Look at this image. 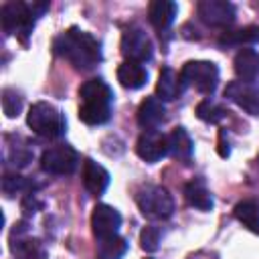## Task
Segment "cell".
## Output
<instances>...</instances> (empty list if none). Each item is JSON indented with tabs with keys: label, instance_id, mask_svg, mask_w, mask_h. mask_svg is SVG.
<instances>
[{
	"label": "cell",
	"instance_id": "obj_1",
	"mask_svg": "<svg viewBox=\"0 0 259 259\" xmlns=\"http://www.w3.org/2000/svg\"><path fill=\"white\" fill-rule=\"evenodd\" d=\"M53 51L67 59L75 69H93L97 63H101V45L99 40L77 28V26H71L69 30L61 32L55 40H53Z\"/></svg>",
	"mask_w": 259,
	"mask_h": 259
},
{
	"label": "cell",
	"instance_id": "obj_2",
	"mask_svg": "<svg viewBox=\"0 0 259 259\" xmlns=\"http://www.w3.org/2000/svg\"><path fill=\"white\" fill-rule=\"evenodd\" d=\"M113 91L103 79H89L79 87V119L87 125H101L111 117Z\"/></svg>",
	"mask_w": 259,
	"mask_h": 259
},
{
	"label": "cell",
	"instance_id": "obj_3",
	"mask_svg": "<svg viewBox=\"0 0 259 259\" xmlns=\"http://www.w3.org/2000/svg\"><path fill=\"white\" fill-rule=\"evenodd\" d=\"M49 8L47 2H20V0H12L6 2L0 8V20H2V28L6 34H20L22 40L32 32L36 18Z\"/></svg>",
	"mask_w": 259,
	"mask_h": 259
},
{
	"label": "cell",
	"instance_id": "obj_4",
	"mask_svg": "<svg viewBox=\"0 0 259 259\" xmlns=\"http://www.w3.org/2000/svg\"><path fill=\"white\" fill-rule=\"evenodd\" d=\"M26 123L28 127L42 136V138H61L67 130V119L61 113V109H57L53 103L49 101H36L30 105L28 115H26Z\"/></svg>",
	"mask_w": 259,
	"mask_h": 259
},
{
	"label": "cell",
	"instance_id": "obj_5",
	"mask_svg": "<svg viewBox=\"0 0 259 259\" xmlns=\"http://www.w3.org/2000/svg\"><path fill=\"white\" fill-rule=\"evenodd\" d=\"M180 79L184 87H194L196 91L210 95L219 85V67L210 61H188L180 69Z\"/></svg>",
	"mask_w": 259,
	"mask_h": 259
},
{
	"label": "cell",
	"instance_id": "obj_6",
	"mask_svg": "<svg viewBox=\"0 0 259 259\" xmlns=\"http://www.w3.org/2000/svg\"><path fill=\"white\" fill-rule=\"evenodd\" d=\"M138 208L148 219H168L174 212V200L170 192L162 186H144L136 196Z\"/></svg>",
	"mask_w": 259,
	"mask_h": 259
},
{
	"label": "cell",
	"instance_id": "obj_7",
	"mask_svg": "<svg viewBox=\"0 0 259 259\" xmlns=\"http://www.w3.org/2000/svg\"><path fill=\"white\" fill-rule=\"evenodd\" d=\"M79 164V154L69 144H57L42 152L40 156V168L55 176L73 174Z\"/></svg>",
	"mask_w": 259,
	"mask_h": 259
},
{
	"label": "cell",
	"instance_id": "obj_8",
	"mask_svg": "<svg viewBox=\"0 0 259 259\" xmlns=\"http://www.w3.org/2000/svg\"><path fill=\"white\" fill-rule=\"evenodd\" d=\"M121 53H123L125 61L146 63L152 59L154 47H152L150 36L140 26H130L121 34Z\"/></svg>",
	"mask_w": 259,
	"mask_h": 259
},
{
	"label": "cell",
	"instance_id": "obj_9",
	"mask_svg": "<svg viewBox=\"0 0 259 259\" xmlns=\"http://www.w3.org/2000/svg\"><path fill=\"white\" fill-rule=\"evenodd\" d=\"M121 227V214L109 206V204H95L91 212V231L95 241H105L117 237V231Z\"/></svg>",
	"mask_w": 259,
	"mask_h": 259
},
{
	"label": "cell",
	"instance_id": "obj_10",
	"mask_svg": "<svg viewBox=\"0 0 259 259\" xmlns=\"http://www.w3.org/2000/svg\"><path fill=\"white\" fill-rule=\"evenodd\" d=\"M196 10H198L200 20L208 26H214V28L231 26L237 18L235 6L227 0H202V2H198Z\"/></svg>",
	"mask_w": 259,
	"mask_h": 259
},
{
	"label": "cell",
	"instance_id": "obj_11",
	"mask_svg": "<svg viewBox=\"0 0 259 259\" xmlns=\"http://www.w3.org/2000/svg\"><path fill=\"white\" fill-rule=\"evenodd\" d=\"M225 97L245 109L251 115H259V89L253 83L243 81H231L225 87Z\"/></svg>",
	"mask_w": 259,
	"mask_h": 259
},
{
	"label": "cell",
	"instance_id": "obj_12",
	"mask_svg": "<svg viewBox=\"0 0 259 259\" xmlns=\"http://www.w3.org/2000/svg\"><path fill=\"white\" fill-rule=\"evenodd\" d=\"M136 154L144 162H150V164L160 162L168 154V136H164L156 130L144 132L136 142Z\"/></svg>",
	"mask_w": 259,
	"mask_h": 259
},
{
	"label": "cell",
	"instance_id": "obj_13",
	"mask_svg": "<svg viewBox=\"0 0 259 259\" xmlns=\"http://www.w3.org/2000/svg\"><path fill=\"white\" fill-rule=\"evenodd\" d=\"M176 12H178L176 2H172V0H154L148 6V20L156 30L164 32L172 26V22L176 18Z\"/></svg>",
	"mask_w": 259,
	"mask_h": 259
},
{
	"label": "cell",
	"instance_id": "obj_14",
	"mask_svg": "<svg viewBox=\"0 0 259 259\" xmlns=\"http://www.w3.org/2000/svg\"><path fill=\"white\" fill-rule=\"evenodd\" d=\"M83 184H85V188H87L89 194L99 196L109 186V172L101 164H97L91 158H87L83 162Z\"/></svg>",
	"mask_w": 259,
	"mask_h": 259
},
{
	"label": "cell",
	"instance_id": "obj_15",
	"mask_svg": "<svg viewBox=\"0 0 259 259\" xmlns=\"http://www.w3.org/2000/svg\"><path fill=\"white\" fill-rule=\"evenodd\" d=\"M164 117H166V107L158 97H146L138 107V123L146 132L156 130L164 121Z\"/></svg>",
	"mask_w": 259,
	"mask_h": 259
},
{
	"label": "cell",
	"instance_id": "obj_16",
	"mask_svg": "<svg viewBox=\"0 0 259 259\" xmlns=\"http://www.w3.org/2000/svg\"><path fill=\"white\" fill-rule=\"evenodd\" d=\"M235 73L243 83H253L259 77V53L255 49H241L235 55Z\"/></svg>",
	"mask_w": 259,
	"mask_h": 259
},
{
	"label": "cell",
	"instance_id": "obj_17",
	"mask_svg": "<svg viewBox=\"0 0 259 259\" xmlns=\"http://www.w3.org/2000/svg\"><path fill=\"white\" fill-rule=\"evenodd\" d=\"M117 81L125 89H140L148 83V71L144 63L138 61H123L117 67Z\"/></svg>",
	"mask_w": 259,
	"mask_h": 259
},
{
	"label": "cell",
	"instance_id": "obj_18",
	"mask_svg": "<svg viewBox=\"0 0 259 259\" xmlns=\"http://www.w3.org/2000/svg\"><path fill=\"white\" fill-rule=\"evenodd\" d=\"M184 91V83L180 79V73H176L170 67H164L158 75V85H156V93L158 99L162 101H172L176 99L180 93Z\"/></svg>",
	"mask_w": 259,
	"mask_h": 259
},
{
	"label": "cell",
	"instance_id": "obj_19",
	"mask_svg": "<svg viewBox=\"0 0 259 259\" xmlns=\"http://www.w3.org/2000/svg\"><path fill=\"white\" fill-rule=\"evenodd\" d=\"M168 154L180 162H188L192 158V140L184 127H174L168 134Z\"/></svg>",
	"mask_w": 259,
	"mask_h": 259
},
{
	"label": "cell",
	"instance_id": "obj_20",
	"mask_svg": "<svg viewBox=\"0 0 259 259\" xmlns=\"http://www.w3.org/2000/svg\"><path fill=\"white\" fill-rule=\"evenodd\" d=\"M184 198L190 206L198 208V210H210L212 208V196L206 190V186L200 180H192L184 186Z\"/></svg>",
	"mask_w": 259,
	"mask_h": 259
},
{
	"label": "cell",
	"instance_id": "obj_21",
	"mask_svg": "<svg viewBox=\"0 0 259 259\" xmlns=\"http://www.w3.org/2000/svg\"><path fill=\"white\" fill-rule=\"evenodd\" d=\"M235 219L251 233L259 235V204L255 200H243L235 206Z\"/></svg>",
	"mask_w": 259,
	"mask_h": 259
},
{
	"label": "cell",
	"instance_id": "obj_22",
	"mask_svg": "<svg viewBox=\"0 0 259 259\" xmlns=\"http://www.w3.org/2000/svg\"><path fill=\"white\" fill-rule=\"evenodd\" d=\"M221 45H231V47H243V45H253L259 42V26H243L237 30H227L221 38Z\"/></svg>",
	"mask_w": 259,
	"mask_h": 259
},
{
	"label": "cell",
	"instance_id": "obj_23",
	"mask_svg": "<svg viewBox=\"0 0 259 259\" xmlns=\"http://www.w3.org/2000/svg\"><path fill=\"white\" fill-rule=\"evenodd\" d=\"M127 251V243L125 239H121L119 235L113 239H105L97 243V257L95 259H121Z\"/></svg>",
	"mask_w": 259,
	"mask_h": 259
},
{
	"label": "cell",
	"instance_id": "obj_24",
	"mask_svg": "<svg viewBox=\"0 0 259 259\" xmlns=\"http://www.w3.org/2000/svg\"><path fill=\"white\" fill-rule=\"evenodd\" d=\"M12 253L16 255V259H49L47 251L38 245V241H18L12 245Z\"/></svg>",
	"mask_w": 259,
	"mask_h": 259
},
{
	"label": "cell",
	"instance_id": "obj_25",
	"mask_svg": "<svg viewBox=\"0 0 259 259\" xmlns=\"http://www.w3.org/2000/svg\"><path fill=\"white\" fill-rule=\"evenodd\" d=\"M225 107L210 101V99H202L198 105H196V115L198 119H202L204 123H219L223 117H225Z\"/></svg>",
	"mask_w": 259,
	"mask_h": 259
},
{
	"label": "cell",
	"instance_id": "obj_26",
	"mask_svg": "<svg viewBox=\"0 0 259 259\" xmlns=\"http://www.w3.org/2000/svg\"><path fill=\"white\" fill-rule=\"evenodd\" d=\"M2 109L6 117H16L22 111V95L16 89H4L2 91Z\"/></svg>",
	"mask_w": 259,
	"mask_h": 259
},
{
	"label": "cell",
	"instance_id": "obj_27",
	"mask_svg": "<svg viewBox=\"0 0 259 259\" xmlns=\"http://www.w3.org/2000/svg\"><path fill=\"white\" fill-rule=\"evenodd\" d=\"M160 239H162V233H160V229L154 227V225L144 227L142 233H140V245H142V249L148 251V253H154V251L160 247Z\"/></svg>",
	"mask_w": 259,
	"mask_h": 259
},
{
	"label": "cell",
	"instance_id": "obj_28",
	"mask_svg": "<svg viewBox=\"0 0 259 259\" xmlns=\"http://www.w3.org/2000/svg\"><path fill=\"white\" fill-rule=\"evenodd\" d=\"M26 186H28L26 180H24L22 176H18V174H4V178H2V190H4L8 196H12V194L24 190Z\"/></svg>",
	"mask_w": 259,
	"mask_h": 259
},
{
	"label": "cell",
	"instance_id": "obj_29",
	"mask_svg": "<svg viewBox=\"0 0 259 259\" xmlns=\"http://www.w3.org/2000/svg\"><path fill=\"white\" fill-rule=\"evenodd\" d=\"M219 154L221 158H229L231 150H229V142L225 144V132H221V142H219Z\"/></svg>",
	"mask_w": 259,
	"mask_h": 259
}]
</instances>
